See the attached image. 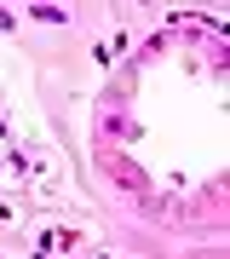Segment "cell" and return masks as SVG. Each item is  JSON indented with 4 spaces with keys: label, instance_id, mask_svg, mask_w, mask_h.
Returning a JSON list of instances; mask_svg holds the SVG:
<instances>
[{
    "label": "cell",
    "instance_id": "cell-1",
    "mask_svg": "<svg viewBox=\"0 0 230 259\" xmlns=\"http://www.w3.org/2000/svg\"><path fill=\"white\" fill-rule=\"evenodd\" d=\"M35 18H40V23H69V12H58V6H35Z\"/></svg>",
    "mask_w": 230,
    "mask_h": 259
}]
</instances>
